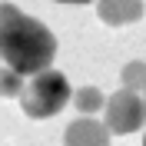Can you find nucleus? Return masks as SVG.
<instances>
[{"mask_svg":"<svg viewBox=\"0 0 146 146\" xmlns=\"http://www.w3.org/2000/svg\"><path fill=\"white\" fill-rule=\"evenodd\" d=\"M56 56V36L46 23L23 13L17 3H0V60L23 76L50 70Z\"/></svg>","mask_w":146,"mask_h":146,"instance_id":"f257e3e1","label":"nucleus"},{"mask_svg":"<svg viewBox=\"0 0 146 146\" xmlns=\"http://www.w3.org/2000/svg\"><path fill=\"white\" fill-rule=\"evenodd\" d=\"M73 100V86L60 70H40L30 76V83L20 93V106L30 119H50Z\"/></svg>","mask_w":146,"mask_h":146,"instance_id":"f03ea898","label":"nucleus"},{"mask_svg":"<svg viewBox=\"0 0 146 146\" xmlns=\"http://www.w3.org/2000/svg\"><path fill=\"white\" fill-rule=\"evenodd\" d=\"M103 123L110 126L113 136H129V133L143 129V123H146V100H143V93L123 86V90H116L113 96H106Z\"/></svg>","mask_w":146,"mask_h":146,"instance_id":"7ed1b4c3","label":"nucleus"},{"mask_svg":"<svg viewBox=\"0 0 146 146\" xmlns=\"http://www.w3.org/2000/svg\"><path fill=\"white\" fill-rule=\"evenodd\" d=\"M110 126L103 119H93V116H80L73 119L63 133V146H110Z\"/></svg>","mask_w":146,"mask_h":146,"instance_id":"20e7f679","label":"nucleus"},{"mask_svg":"<svg viewBox=\"0 0 146 146\" xmlns=\"http://www.w3.org/2000/svg\"><path fill=\"white\" fill-rule=\"evenodd\" d=\"M96 3V17L106 23V27H126V23H136L143 17V0H93Z\"/></svg>","mask_w":146,"mask_h":146,"instance_id":"39448f33","label":"nucleus"},{"mask_svg":"<svg viewBox=\"0 0 146 146\" xmlns=\"http://www.w3.org/2000/svg\"><path fill=\"white\" fill-rule=\"evenodd\" d=\"M73 106H76L80 116H93V113H100L106 106V96L96 86H80V90H73Z\"/></svg>","mask_w":146,"mask_h":146,"instance_id":"423d86ee","label":"nucleus"},{"mask_svg":"<svg viewBox=\"0 0 146 146\" xmlns=\"http://www.w3.org/2000/svg\"><path fill=\"white\" fill-rule=\"evenodd\" d=\"M119 80H123L126 90L143 93L146 90V63H143V60H129V63L123 66V73H119Z\"/></svg>","mask_w":146,"mask_h":146,"instance_id":"0eeeda50","label":"nucleus"},{"mask_svg":"<svg viewBox=\"0 0 146 146\" xmlns=\"http://www.w3.org/2000/svg\"><path fill=\"white\" fill-rule=\"evenodd\" d=\"M23 73H17L13 66H0V96H17L20 100V93H23Z\"/></svg>","mask_w":146,"mask_h":146,"instance_id":"6e6552de","label":"nucleus"},{"mask_svg":"<svg viewBox=\"0 0 146 146\" xmlns=\"http://www.w3.org/2000/svg\"><path fill=\"white\" fill-rule=\"evenodd\" d=\"M56 3H93V0H56Z\"/></svg>","mask_w":146,"mask_h":146,"instance_id":"1a4fd4ad","label":"nucleus"},{"mask_svg":"<svg viewBox=\"0 0 146 146\" xmlns=\"http://www.w3.org/2000/svg\"><path fill=\"white\" fill-rule=\"evenodd\" d=\"M143 100H146V90H143Z\"/></svg>","mask_w":146,"mask_h":146,"instance_id":"9d476101","label":"nucleus"},{"mask_svg":"<svg viewBox=\"0 0 146 146\" xmlns=\"http://www.w3.org/2000/svg\"><path fill=\"white\" fill-rule=\"evenodd\" d=\"M143 146H146V136H143Z\"/></svg>","mask_w":146,"mask_h":146,"instance_id":"9b49d317","label":"nucleus"}]
</instances>
